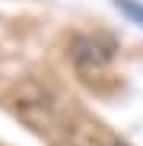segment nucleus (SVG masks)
<instances>
[{
  "label": "nucleus",
  "mask_w": 143,
  "mask_h": 146,
  "mask_svg": "<svg viewBox=\"0 0 143 146\" xmlns=\"http://www.w3.org/2000/svg\"><path fill=\"white\" fill-rule=\"evenodd\" d=\"M111 54H114V44L108 38H80L76 51H73L80 67H102Z\"/></svg>",
  "instance_id": "nucleus-1"
},
{
  "label": "nucleus",
  "mask_w": 143,
  "mask_h": 146,
  "mask_svg": "<svg viewBox=\"0 0 143 146\" xmlns=\"http://www.w3.org/2000/svg\"><path fill=\"white\" fill-rule=\"evenodd\" d=\"M114 3H118V10H124L130 19H137L140 26H143V7L137 3V0H114Z\"/></svg>",
  "instance_id": "nucleus-2"
}]
</instances>
